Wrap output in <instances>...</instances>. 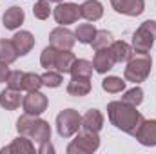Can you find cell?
<instances>
[{"instance_id":"6da1fadb","label":"cell","mask_w":156,"mask_h":154,"mask_svg":"<svg viewBox=\"0 0 156 154\" xmlns=\"http://www.w3.org/2000/svg\"><path fill=\"white\" fill-rule=\"evenodd\" d=\"M107 114H109L111 123L116 129L131 134V136H136L138 129L144 123V116L136 111V107L129 105L125 102H111L107 105Z\"/></svg>"},{"instance_id":"7a4b0ae2","label":"cell","mask_w":156,"mask_h":154,"mask_svg":"<svg viewBox=\"0 0 156 154\" xmlns=\"http://www.w3.org/2000/svg\"><path fill=\"white\" fill-rule=\"evenodd\" d=\"M151 56L149 53L147 54H133L129 60H127V67L123 71V76L127 82H134V83H140V82H145L149 73H151Z\"/></svg>"},{"instance_id":"3957f363","label":"cell","mask_w":156,"mask_h":154,"mask_svg":"<svg viewBox=\"0 0 156 154\" xmlns=\"http://www.w3.org/2000/svg\"><path fill=\"white\" fill-rule=\"evenodd\" d=\"M154 40H156V22L154 20H147L133 35V49H134V53L147 54L151 51Z\"/></svg>"},{"instance_id":"277c9868","label":"cell","mask_w":156,"mask_h":154,"mask_svg":"<svg viewBox=\"0 0 156 154\" xmlns=\"http://www.w3.org/2000/svg\"><path fill=\"white\" fill-rule=\"evenodd\" d=\"M82 129V116L75 109H64L56 116V131L62 138H69Z\"/></svg>"},{"instance_id":"5b68a950","label":"cell","mask_w":156,"mask_h":154,"mask_svg":"<svg viewBox=\"0 0 156 154\" xmlns=\"http://www.w3.org/2000/svg\"><path fill=\"white\" fill-rule=\"evenodd\" d=\"M100 147V138L98 132H89L82 131L78 136L67 145V154H91Z\"/></svg>"},{"instance_id":"8992f818","label":"cell","mask_w":156,"mask_h":154,"mask_svg":"<svg viewBox=\"0 0 156 154\" xmlns=\"http://www.w3.org/2000/svg\"><path fill=\"white\" fill-rule=\"evenodd\" d=\"M22 105H24V111H26L27 114L40 116L45 109H47V98H45V94H42L40 91H29V93L24 96Z\"/></svg>"},{"instance_id":"52a82bcc","label":"cell","mask_w":156,"mask_h":154,"mask_svg":"<svg viewBox=\"0 0 156 154\" xmlns=\"http://www.w3.org/2000/svg\"><path fill=\"white\" fill-rule=\"evenodd\" d=\"M53 16L56 20V24L67 26V24H75L80 18V5L66 2V4H58L53 11Z\"/></svg>"},{"instance_id":"ba28073f","label":"cell","mask_w":156,"mask_h":154,"mask_svg":"<svg viewBox=\"0 0 156 154\" xmlns=\"http://www.w3.org/2000/svg\"><path fill=\"white\" fill-rule=\"evenodd\" d=\"M49 42L56 49H71L75 45V42H76V37L66 26H60V27H56V29H53L49 33Z\"/></svg>"},{"instance_id":"9c48e42d","label":"cell","mask_w":156,"mask_h":154,"mask_svg":"<svg viewBox=\"0 0 156 154\" xmlns=\"http://www.w3.org/2000/svg\"><path fill=\"white\" fill-rule=\"evenodd\" d=\"M115 64H116V60H115V54H113V51L109 47L98 49L96 54H94V58H93V67L100 75H105L107 71H111L115 67Z\"/></svg>"},{"instance_id":"30bf717a","label":"cell","mask_w":156,"mask_h":154,"mask_svg":"<svg viewBox=\"0 0 156 154\" xmlns=\"http://www.w3.org/2000/svg\"><path fill=\"white\" fill-rule=\"evenodd\" d=\"M113 9L120 15H127V16H138L144 13V0H111Z\"/></svg>"},{"instance_id":"8fae6325","label":"cell","mask_w":156,"mask_h":154,"mask_svg":"<svg viewBox=\"0 0 156 154\" xmlns=\"http://www.w3.org/2000/svg\"><path fill=\"white\" fill-rule=\"evenodd\" d=\"M134 138L145 147H154L156 145V120H144V123L138 129Z\"/></svg>"},{"instance_id":"7c38bea8","label":"cell","mask_w":156,"mask_h":154,"mask_svg":"<svg viewBox=\"0 0 156 154\" xmlns=\"http://www.w3.org/2000/svg\"><path fill=\"white\" fill-rule=\"evenodd\" d=\"M2 154H33L35 152V145L31 143V140H27L24 134L18 136L16 140H13L11 145L0 149Z\"/></svg>"},{"instance_id":"4fadbf2b","label":"cell","mask_w":156,"mask_h":154,"mask_svg":"<svg viewBox=\"0 0 156 154\" xmlns=\"http://www.w3.org/2000/svg\"><path fill=\"white\" fill-rule=\"evenodd\" d=\"M24 18H26V15H24V9H20L18 5H13V7H9L4 15H2V24H4V27L5 29H16V27H20L22 24H24Z\"/></svg>"},{"instance_id":"5bb4252c","label":"cell","mask_w":156,"mask_h":154,"mask_svg":"<svg viewBox=\"0 0 156 154\" xmlns=\"http://www.w3.org/2000/svg\"><path fill=\"white\" fill-rule=\"evenodd\" d=\"M22 100H24V98H22V94H20L18 89L7 87V89H4V91L0 93V107L5 109V111H15V109H18V105H20Z\"/></svg>"},{"instance_id":"9a60e30c","label":"cell","mask_w":156,"mask_h":154,"mask_svg":"<svg viewBox=\"0 0 156 154\" xmlns=\"http://www.w3.org/2000/svg\"><path fill=\"white\" fill-rule=\"evenodd\" d=\"M102 125H104V116H102L100 111H96V109H91V111H87L85 114L82 116V129L83 131L100 132Z\"/></svg>"},{"instance_id":"2e32d148","label":"cell","mask_w":156,"mask_h":154,"mask_svg":"<svg viewBox=\"0 0 156 154\" xmlns=\"http://www.w3.org/2000/svg\"><path fill=\"white\" fill-rule=\"evenodd\" d=\"M102 15H104V5L98 0H87L80 5V16L89 20V22L102 18Z\"/></svg>"},{"instance_id":"e0dca14e","label":"cell","mask_w":156,"mask_h":154,"mask_svg":"<svg viewBox=\"0 0 156 154\" xmlns=\"http://www.w3.org/2000/svg\"><path fill=\"white\" fill-rule=\"evenodd\" d=\"M13 44L18 51V56H26L33 47H35V37L29 31H18L13 37Z\"/></svg>"},{"instance_id":"ac0fdd59","label":"cell","mask_w":156,"mask_h":154,"mask_svg":"<svg viewBox=\"0 0 156 154\" xmlns=\"http://www.w3.org/2000/svg\"><path fill=\"white\" fill-rule=\"evenodd\" d=\"M67 93L71 96H85L91 93V78L85 76H73L67 83Z\"/></svg>"},{"instance_id":"d6986e66","label":"cell","mask_w":156,"mask_h":154,"mask_svg":"<svg viewBox=\"0 0 156 154\" xmlns=\"http://www.w3.org/2000/svg\"><path fill=\"white\" fill-rule=\"evenodd\" d=\"M29 138L35 140L40 145L45 143V142H49V140H51V127H49V123H47L45 120L37 118V121H35V125H33V129H31V132H29Z\"/></svg>"},{"instance_id":"ffe728a7","label":"cell","mask_w":156,"mask_h":154,"mask_svg":"<svg viewBox=\"0 0 156 154\" xmlns=\"http://www.w3.org/2000/svg\"><path fill=\"white\" fill-rule=\"evenodd\" d=\"M75 54L69 51V49H58V54H56V64H55V69L62 75H67L71 73V67L75 64Z\"/></svg>"},{"instance_id":"44dd1931","label":"cell","mask_w":156,"mask_h":154,"mask_svg":"<svg viewBox=\"0 0 156 154\" xmlns=\"http://www.w3.org/2000/svg\"><path fill=\"white\" fill-rule=\"evenodd\" d=\"M109 49L113 51V54H115V60H116V62H127V60L133 56V47H131L127 42H123V40L113 42V44L109 45Z\"/></svg>"},{"instance_id":"7402d4cb","label":"cell","mask_w":156,"mask_h":154,"mask_svg":"<svg viewBox=\"0 0 156 154\" xmlns=\"http://www.w3.org/2000/svg\"><path fill=\"white\" fill-rule=\"evenodd\" d=\"M18 58V51L13 40H0V60L5 64H13Z\"/></svg>"},{"instance_id":"603a6c76","label":"cell","mask_w":156,"mask_h":154,"mask_svg":"<svg viewBox=\"0 0 156 154\" xmlns=\"http://www.w3.org/2000/svg\"><path fill=\"white\" fill-rule=\"evenodd\" d=\"M94 35H96V29L93 24H80L75 31V37L78 38L80 44H91Z\"/></svg>"},{"instance_id":"cb8c5ba5","label":"cell","mask_w":156,"mask_h":154,"mask_svg":"<svg viewBox=\"0 0 156 154\" xmlns=\"http://www.w3.org/2000/svg\"><path fill=\"white\" fill-rule=\"evenodd\" d=\"M93 62L89 60H75L73 67H71V75L73 76H85V78H91L93 75Z\"/></svg>"},{"instance_id":"d4e9b609","label":"cell","mask_w":156,"mask_h":154,"mask_svg":"<svg viewBox=\"0 0 156 154\" xmlns=\"http://www.w3.org/2000/svg\"><path fill=\"white\" fill-rule=\"evenodd\" d=\"M102 89H104L105 93H111V94L122 93V91L125 89V82L118 76H107V78L102 80Z\"/></svg>"},{"instance_id":"484cf974","label":"cell","mask_w":156,"mask_h":154,"mask_svg":"<svg viewBox=\"0 0 156 154\" xmlns=\"http://www.w3.org/2000/svg\"><path fill=\"white\" fill-rule=\"evenodd\" d=\"M56 54H58V49L55 45H47L44 51H42V56H40V64L42 67L45 69H53L55 64H56Z\"/></svg>"},{"instance_id":"4316f807","label":"cell","mask_w":156,"mask_h":154,"mask_svg":"<svg viewBox=\"0 0 156 154\" xmlns=\"http://www.w3.org/2000/svg\"><path fill=\"white\" fill-rule=\"evenodd\" d=\"M111 44H113V35H111L109 31H96L94 38H93V42H91V45H93L94 51L105 49V47H109Z\"/></svg>"},{"instance_id":"83f0119b","label":"cell","mask_w":156,"mask_h":154,"mask_svg":"<svg viewBox=\"0 0 156 154\" xmlns=\"http://www.w3.org/2000/svg\"><path fill=\"white\" fill-rule=\"evenodd\" d=\"M35 121H37V116L26 113V114H22L18 118V121H16V131H18L20 134H24V136H29V132H31Z\"/></svg>"},{"instance_id":"f1b7e54d","label":"cell","mask_w":156,"mask_h":154,"mask_svg":"<svg viewBox=\"0 0 156 154\" xmlns=\"http://www.w3.org/2000/svg\"><path fill=\"white\" fill-rule=\"evenodd\" d=\"M42 85H44V82H42V76L40 75H37V73H24L22 89H26L29 93V91H38Z\"/></svg>"},{"instance_id":"f546056e","label":"cell","mask_w":156,"mask_h":154,"mask_svg":"<svg viewBox=\"0 0 156 154\" xmlns=\"http://www.w3.org/2000/svg\"><path fill=\"white\" fill-rule=\"evenodd\" d=\"M122 102H125V103H129V105L138 107V105L144 102V91H142L140 87H133V89H129V91L122 96Z\"/></svg>"},{"instance_id":"4dcf8cb0","label":"cell","mask_w":156,"mask_h":154,"mask_svg":"<svg viewBox=\"0 0 156 154\" xmlns=\"http://www.w3.org/2000/svg\"><path fill=\"white\" fill-rule=\"evenodd\" d=\"M42 82H44L45 87H60V83H62V73H58V71L55 73V71L47 69V73L42 75Z\"/></svg>"},{"instance_id":"1f68e13d","label":"cell","mask_w":156,"mask_h":154,"mask_svg":"<svg viewBox=\"0 0 156 154\" xmlns=\"http://www.w3.org/2000/svg\"><path fill=\"white\" fill-rule=\"evenodd\" d=\"M33 15H35V18H38V20L49 18V15H51L49 2H47V0H38V2L35 4V7H33Z\"/></svg>"},{"instance_id":"d6a6232c","label":"cell","mask_w":156,"mask_h":154,"mask_svg":"<svg viewBox=\"0 0 156 154\" xmlns=\"http://www.w3.org/2000/svg\"><path fill=\"white\" fill-rule=\"evenodd\" d=\"M5 83H7V87H11V89H22V83H24V73L22 71H9V76L5 80Z\"/></svg>"},{"instance_id":"836d02e7","label":"cell","mask_w":156,"mask_h":154,"mask_svg":"<svg viewBox=\"0 0 156 154\" xmlns=\"http://www.w3.org/2000/svg\"><path fill=\"white\" fill-rule=\"evenodd\" d=\"M7 65H9V64H5V62L0 60V83L5 82L7 76H9V67H7Z\"/></svg>"},{"instance_id":"e575fe53","label":"cell","mask_w":156,"mask_h":154,"mask_svg":"<svg viewBox=\"0 0 156 154\" xmlns=\"http://www.w3.org/2000/svg\"><path fill=\"white\" fill-rule=\"evenodd\" d=\"M38 152H40V154H47V152L53 154V152H55V147H53V145H51L49 142H45V143H42V145H40Z\"/></svg>"},{"instance_id":"d590c367","label":"cell","mask_w":156,"mask_h":154,"mask_svg":"<svg viewBox=\"0 0 156 154\" xmlns=\"http://www.w3.org/2000/svg\"><path fill=\"white\" fill-rule=\"evenodd\" d=\"M49 2H58V4H60V2H62V0H49Z\"/></svg>"}]
</instances>
